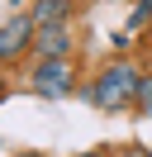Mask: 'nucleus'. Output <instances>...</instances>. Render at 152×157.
<instances>
[{"mask_svg":"<svg viewBox=\"0 0 152 157\" xmlns=\"http://www.w3.org/2000/svg\"><path fill=\"white\" fill-rule=\"evenodd\" d=\"M138 81L142 71L133 67V62H109V67L95 76V109H104V114H114V109H128L133 95H138Z\"/></svg>","mask_w":152,"mask_h":157,"instance_id":"1","label":"nucleus"},{"mask_svg":"<svg viewBox=\"0 0 152 157\" xmlns=\"http://www.w3.org/2000/svg\"><path fill=\"white\" fill-rule=\"evenodd\" d=\"M28 90H33V95H48V100L71 95V90H76L71 57H43V62L33 67V76H28Z\"/></svg>","mask_w":152,"mask_h":157,"instance_id":"2","label":"nucleus"},{"mask_svg":"<svg viewBox=\"0 0 152 157\" xmlns=\"http://www.w3.org/2000/svg\"><path fill=\"white\" fill-rule=\"evenodd\" d=\"M33 14H14V19L0 29V62H10V57H19V52H28L33 48Z\"/></svg>","mask_w":152,"mask_h":157,"instance_id":"3","label":"nucleus"},{"mask_svg":"<svg viewBox=\"0 0 152 157\" xmlns=\"http://www.w3.org/2000/svg\"><path fill=\"white\" fill-rule=\"evenodd\" d=\"M33 48L43 52V57H71V29L62 24H38L33 29Z\"/></svg>","mask_w":152,"mask_h":157,"instance_id":"4","label":"nucleus"},{"mask_svg":"<svg viewBox=\"0 0 152 157\" xmlns=\"http://www.w3.org/2000/svg\"><path fill=\"white\" fill-rule=\"evenodd\" d=\"M66 10H71V0H38L33 5V24H62Z\"/></svg>","mask_w":152,"mask_h":157,"instance_id":"5","label":"nucleus"},{"mask_svg":"<svg viewBox=\"0 0 152 157\" xmlns=\"http://www.w3.org/2000/svg\"><path fill=\"white\" fill-rule=\"evenodd\" d=\"M133 109L152 119V76H147V71H142V81H138V95H133Z\"/></svg>","mask_w":152,"mask_h":157,"instance_id":"6","label":"nucleus"},{"mask_svg":"<svg viewBox=\"0 0 152 157\" xmlns=\"http://www.w3.org/2000/svg\"><path fill=\"white\" fill-rule=\"evenodd\" d=\"M147 19H152V0H142L138 10H133V29H138V24H147Z\"/></svg>","mask_w":152,"mask_h":157,"instance_id":"7","label":"nucleus"},{"mask_svg":"<svg viewBox=\"0 0 152 157\" xmlns=\"http://www.w3.org/2000/svg\"><path fill=\"white\" fill-rule=\"evenodd\" d=\"M86 157H109V152H86Z\"/></svg>","mask_w":152,"mask_h":157,"instance_id":"8","label":"nucleus"},{"mask_svg":"<svg viewBox=\"0 0 152 157\" xmlns=\"http://www.w3.org/2000/svg\"><path fill=\"white\" fill-rule=\"evenodd\" d=\"M19 157H43V152H19Z\"/></svg>","mask_w":152,"mask_h":157,"instance_id":"9","label":"nucleus"},{"mask_svg":"<svg viewBox=\"0 0 152 157\" xmlns=\"http://www.w3.org/2000/svg\"><path fill=\"white\" fill-rule=\"evenodd\" d=\"M119 157H142V152H119Z\"/></svg>","mask_w":152,"mask_h":157,"instance_id":"10","label":"nucleus"},{"mask_svg":"<svg viewBox=\"0 0 152 157\" xmlns=\"http://www.w3.org/2000/svg\"><path fill=\"white\" fill-rule=\"evenodd\" d=\"M0 95H5V81H0Z\"/></svg>","mask_w":152,"mask_h":157,"instance_id":"11","label":"nucleus"}]
</instances>
